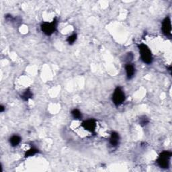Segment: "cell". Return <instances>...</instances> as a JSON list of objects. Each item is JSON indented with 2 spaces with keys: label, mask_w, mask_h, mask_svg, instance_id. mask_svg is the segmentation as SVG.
<instances>
[{
  "label": "cell",
  "mask_w": 172,
  "mask_h": 172,
  "mask_svg": "<svg viewBox=\"0 0 172 172\" xmlns=\"http://www.w3.org/2000/svg\"><path fill=\"white\" fill-rule=\"evenodd\" d=\"M32 95H32V93L31 92V90L29 88H28L24 92L22 95H21V98H22L24 101H28L29 99L32 98Z\"/></svg>",
  "instance_id": "obj_10"
},
{
  "label": "cell",
  "mask_w": 172,
  "mask_h": 172,
  "mask_svg": "<svg viewBox=\"0 0 172 172\" xmlns=\"http://www.w3.org/2000/svg\"><path fill=\"white\" fill-rule=\"evenodd\" d=\"M125 70H126L127 78L129 80L132 79L135 73V68L134 65L130 63H127L125 65Z\"/></svg>",
  "instance_id": "obj_8"
},
{
  "label": "cell",
  "mask_w": 172,
  "mask_h": 172,
  "mask_svg": "<svg viewBox=\"0 0 172 172\" xmlns=\"http://www.w3.org/2000/svg\"><path fill=\"white\" fill-rule=\"evenodd\" d=\"M172 153L170 151H165L161 153L157 159V165L162 169H168L170 166V161Z\"/></svg>",
  "instance_id": "obj_2"
},
{
  "label": "cell",
  "mask_w": 172,
  "mask_h": 172,
  "mask_svg": "<svg viewBox=\"0 0 172 172\" xmlns=\"http://www.w3.org/2000/svg\"><path fill=\"white\" fill-rule=\"evenodd\" d=\"M21 142L20 136L18 135H13L10 138V143L12 147L18 146Z\"/></svg>",
  "instance_id": "obj_9"
},
{
  "label": "cell",
  "mask_w": 172,
  "mask_h": 172,
  "mask_svg": "<svg viewBox=\"0 0 172 172\" xmlns=\"http://www.w3.org/2000/svg\"><path fill=\"white\" fill-rule=\"evenodd\" d=\"M149 120L146 116H143L139 119V123H140V124L142 127L146 126L147 124H149Z\"/></svg>",
  "instance_id": "obj_13"
},
{
  "label": "cell",
  "mask_w": 172,
  "mask_h": 172,
  "mask_svg": "<svg viewBox=\"0 0 172 172\" xmlns=\"http://www.w3.org/2000/svg\"><path fill=\"white\" fill-rule=\"evenodd\" d=\"M125 100V94L123 90L121 87H117L114 92L112 95L113 103L116 106H119L122 104Z\"/></svg>",
  "instance_id": "obj_3"
},
{
  "label": "cell",
  "mask_w": 172,
  "mask_h": 172,
  "mask_svg": "<svg viewBox=\"0 0 172 172\" xmlns=\"http://www.w3.org/2000/svg\"><path fill=\"white\" fill-rule=\"evenodd\" d=\"M81 127L86 130L94 133L95 130V128H96V121H95L94 119L87 120V121H85L82 122Z\"/></svg>",
  "instance_id": "obj_6"
},
{
  "label": "cell",
  "mask_w": 172,
  "mask_h": 172,
  "mask_svg": "<svg viewBox=\"0 0 172 172\" xmlns=\"http://www.w3.org/2000/svg\"><path fill=\"white\" fill-rule=\"evenodd\" d=\"M162 31L166 36L170 37L171 35V20L169 16H167L162 22Z\"/></svg>",
  "instance_id": "obj_5"
},
{
  "label": "cell",
  "mask_w": 172,
  "mask_h": 172,
  "mask_svg": "<svg viewBox=\"0 0 172 172\" xmlns=\"http://www.w3.org/2000/svg\"><path fill=\"white\" fill-rule=\"evenodd\" d=\"M120 141V136L118 133L112 132L111 133L110 138V144L112 147H116L118 145Z\"/></svg>",
  "instance_id": "obj_7"
},
{
  "label": "cell",
  "mask_w": 172,
  "mask_h": 172,
  "mask_svg": "<svg viewBox=\"0 0 172 172\" xmlns=\"http://www.w3.org/2000/svg\"><path fill=\"white\" fill-rule=\"evenodd\" d=\"M76 40H77V34H73L72 35H71L70 36L67 38V41L69 45H72V44H73L76 41Z\"/></svg>",
  "instance_id": "obj_14"
},
{
  "label": "cell",
  "mask_w": 172,
  "mask_h": 172,
  "mask_svg": "<svg viewBox=\"0 0 172 172\" xmlns=\"http://www.w3.org/2000/svg\"><path fill=\"white\" fill-rule=\"evenodd\" d=\"M37 153H39V150H38L37 149L31 148V149H30L29 150H28V151L26 152L25 157H29L33 156V155H36Z\"/></svg>",
  "instance_id": "obj_12"
},
{
  "label": "cell",
  "mask_w": 172,
  "mask_h": 172,
  "mask_svg": "<svg viewBox=\"0 0 172 172\" xmlns=\"http://www.w3.org/2000/svg\"><path fill=\"white\" fill-rule=\"evenodd\" d=\"M71 115L73 117V118L76 120H80L82 118V115H81V112L77 110V109H74L71 111Z\"/></svg>",
  "instance_id": "obj_11"
},
{
  "label": "cell",
  "mask_w": 172,
  "mask_h": 172,
  "mask_svg": "<svg viewBox=\"0 0 172 172\" xmlns=\"http://www.w3.org/2000/svg\"><path fill=\"white\" fill-rule=\"evenodd\" d=\"M4 110H5V107L4 106H0V112H3L4 111Z\"/></svg>",
  "instance_id": "obj_16"
},
{
  "label": "cell",
  "mask_w": 172,
  "mask_h": 172,
  "mask_svg": "<svg viewBox=\"0 0 172 172\" xmlns=\"http://www.w3.org/2000/svg\"><path fill=\"white\" fill-rule=\"evenodd\" d=\"M57 21L56 19H54L53 22H44L41 25V30L43 33L47 35V36H51L56 31L57 28Z\"/></svg>",
  "instance_id": "obj_4"
},
{
  "label": "cell",
  "mask_w": 172,
  "mask_h": 172,
  "mask_svg": "<svg viewBox=\"0 0 172 172\" xmlns=\"http://www.w3.org/2000/svg\"><path fill=\"white\" fill-rule=\"evenodd\" d=\"M133 59V54L131 53H127V57H126V60H127V61H132Z\"/></svg>",
  "instance_id": "obj_15"
},
{
  "label": "cell",
  "mask_w": 172,
  "mask_h": 172,
  "mask_svg": "<svg viewBox=\"0 0 172 172\" xmlns=\"http://www.w3.org/2000/svg\"><path fill=\"white\" fill-rule=\"evenodd\" d=\"M138 49L142 61L144 63L151 64L153 61V57L151 51L148 46L144 44H141L138 45Z\"/></svg>",
  "instance_id": "obj_1"
}]
</instances>
